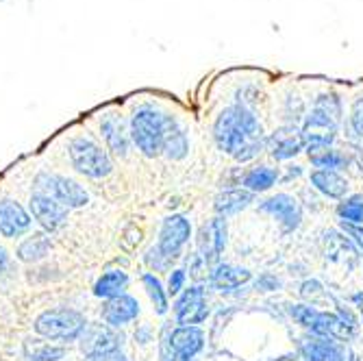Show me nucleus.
Segmentation results:
<instances>
[{"label": "nucleus", "instance_id": "5", "mask_svg": "<svg viewBox=\"0 0 363 361\" xmlns=\"http://www.w3.org/2000/svg\"><path fill=\"white\" fill-rule=\"evenodd\" d=\"M205 348V331L201 326H166L159 346L161 361H191Z\"/></svg>", "mask_w": 363, "mask_h": 361}, {"label": "nucleus", "instance_id": "39", "mask_svg": "<svg viewBox=\"0 0 363 361\" xmlns=\"http://www.w3.org/2000/svg\"><path fill=\"white\" fill-rule=\"evenodd\" d=\"M255 287H257V291H274V289L281 287V281H279L274 274L266 272V274H261V277L257 279Z\"/></svg>", "mask_w": 363, "mask_h": 361}, {"label": "nucleus", "instance_id": "20", "mask_svg": "<svg viewBox=\"0 0 363 361\" xmlns=\"http://www.w3.org/2000/svg\"><path fill=\"white\" fill-rule=\"evenodd\" d=\"M189 152V138L185 126L179 122L177 116L168 113V124H166V135H163V155L170 161H181Z\"/></svg>", "mask_w": 363, "mask_h": 361}, {"label": "nucleus", "instance_id": "7", "mask_svg": "<svg viewBox=\"0 0 363 361\" xmlns=\"http://www.w3.org/2000/svg\"><path fill=\"white\" fill-rule=\"evenodd\" d=\"M189 238H191V222L185 216L174 213V216H168L161 222L159 240L152 248L166 261L174 264V261L181 257L185 244L189 242Z\"/></svg>", "mask_w": 363, "mask_h": 361}, {"label": "nucleus", "instance_id": "36", "mask_svg": "<svg viewBox=\"0 0 363 361\" xmlns=\"http://www.w3.org/2000/svg\"><path fill=\"white\" fill-rule=\"evenodd\" d=\"M318 311L320 309H315V307H311V305H291L289 307V316L298 322V324H303V326H311V322L315 320V316H318Z\"/></svg>", "mask_w": 363, "mask_h": 361}, {"label": "nucleus", "instance_id": "25", "mask_svg": "<svg viewBox=\"0 0 363 361\" xmlns=\"http://www.w3.org/2000/svg\"><path fill=\"white\" fill-rule=\"evenodd\" d=\"M65 346L48 342L44 338H26L22 344V355L26 361H61L65 359Z\"/></svg>", "mask_w": 363, "mask_h": 361}, {"label": "nucleus", "instance_id": "27", "mask_svg": "<svg viewBox=\"0 0 363 361\" xmlns=\"http://www.w3.org/2000/svg\"><path fill=\"white\" fill-rule=\"evenodd\" d=\"M307 155H309V161L315 170H333V172H340V170H346V166L350 163V155L342 148H307Z\"/></svg>", "mask_w": 363, "mask_h": 361}, {"label": "nucleus", "instance_id": "4", "mask_svg": "<svg viewBox=\"0 0 363 361\" xmlns=\"http://www.w3.org/2000/svg\"><path fill=\"white\" fill-rule=\"evenodd\" d=\"M65 152H68L70 166L87 179L101 181L113 172V161L109 150L103 144H98L89 133H79L70 138Z\"/></svg>", "mask_w": 363, "mask_h": 361}, {"label": "nucleus", "instance_id": "26", "mask_svg": "<svg viewBox=\"0 0 363 361\" xmlns=\"http://www.w3.org/2000/svg\"><path fill=\"white\" fill-rule=\"evenodd\" d=\"M128 283H130V279L124 270H107L96 279L91 291H94L96 299L109 301V299L120 296V294H126Z\"/></svg>", "mask_w": 363, "mask_h": 361}, {"label": "nucleus", "instance_id": "19", "mask_svg": "<svg viewBox=\"0 0 363 361\" xmlns=\"http://www.w3.org/2000/svg\"><path fill=\"white\" fill-rule=\"evenodd\" d=\"M301 355L305 361H346V352L340 342L326 338H303L301 340Z\"/></svg>", "mask_w": 363, "mask_h": 361}, {"label": "nucleus", "instance_id": "33", "mask_svg": "<svg viewBox=\"0 0 363 361\" xmlns=\"http://www.w3.org/2000/svg\"><path fill=\"white\" fill-rule=\"evenodd\" d=\"M313 107H318V109L326 111L328 116H333L335 120L344 122V101H342V96L333 89L318 94L315 101H313Z\"/></svg>", "mask_w": 363, "mask_h": 361}, {"label": "nucleus", "instance_id": "23", "mask_svg": "<svg viewBox=\"0 0 363 361\" xmlns=\"http://www.w3.org/2000/svg\"><path fill=\"white\" fill-rule=\"evenodd\" d=\"M52 248V240L48 233L38 231V233H30L28 238H24L18 248H16V257L22 264H38V261L46 259L48 252Z\"/></svg>", "mask_w": 363, "mask_h": 361}, {"label": "nucleus", "instance_id": "30", "mask_svg": "<svg viewBox=\"0 0 363 361\" xmlns=\"http://www.w3.org/2000/svg\"><path fill=\"white\" fill-rule=\"evenodd\" d=\"M307 103L303 101V96L301 94H296V91H289L285 98H283V124H296V126H301L305 116H307Z\"/></svg>", "mask_w": 363, "mask_h": 361}, {"label": "nucleus", "instance_id": "6", "mask_svg": "<svg viewBox=\"0 0 363 361\" xmlns=\"http://www.w3.org/2000/svg\"><path fill=\"white\" fill-rule=\"evenodd\" d=\"M35 191L50 196V199H55L63 207H68L70 211L81 209L89 203V194L83 185L57 172H40L35 177Z\"/></svg>", "mask_w": 363, "mask_h": 361}, {"label": "nucleus", "instance_id": "38", "mask_svg": "<svg viewBox=\"0 0 363 361\" xmlns=\"http://www.w3.org/2000/svg\"><path fill=\"white\" fill-rule=\"evenodd\" d=\"M342 231L357 244L359 250H363V224H348V222H340Z\"/></svg>", "mask_w": 363, "mask_h": 361}, {"label": "nucleus", "instance_id": "3", "mask_svg": "<svg viewBox=\"0 0 363 361\" xmlns=\"http://www.w3.org/2000/svg\"><path fill=\"white\" fill-rule=\"evenodd\" d=\"M87 318L79 309L72 307H52L42 311L33 320V331L38 338H44L55 344H74L81 340L83 331L87 329Z\"/></svg>", "mask_w": 363, "mask_h": 361}, {"label": "nucleus", "instance_id": "16", "mask_svg": "<svg viewBox=\"0 0 363 361\" xmlns=\"http://www.w3.org/2000/svg\"><path fill=\"white\" fill-rule=\"evenodd\" d=\"M33 216L16 199H0V235L7 240L22 238L30 231Z\"/></svg>", "mask_w": 363, "mask_h": 361}, {"label": "nucleus", "instance_id": "1", "mask_svg": "<svg viewBox=\"0 0 363 361\" xmlns=\"http://www.w3.org/2000/svg\"><path fill=\"white\" fill-rule=\"evenodd\" d=\"M216 146L230 155L235 161L246 163L255 159L261 150H266V133L255 109L244 105H228L224 107L211 128Z\"/></svg>", "mask_w": 363, "mask_h": 361}, {"label": "nucleus", "instance_id": "43", "mask_svg": "<svg viewBox=\"0 0 363 361\" xmlns=\"http://www.w3.org/2000/svg\"><path fill=\"white\" fill-rule=\"evenodd\" d=\"M303 174V168L301 166H289V170H287V177H285V181H289V179H298Z\"/></svg>", "mask_w": 363, "mask_h": 361}, {"label": "nucleus", "instance_id": "2", "mask_svg": "<svg viewBox=\"0 0 363 361\" xmlns=\"http://www.w3.org/2000/svg\"><path fill=\"white\" fill-rule=\"evenodd\" d=\"M168 111L157 107L152 101H144L133 107L128 116V133L133 146L148 159L163 155V135H166Z\"/></svg>", "mask_w": 363, "mask_h": 361}, {"label": "nucleus", "instance_id": "37", "mask_svg": "<svg viewBox=\"0 0 363 361\" xmlns=\"http://www.w3.org/2000/svg\"><path fill=\"white\" fill-rule=\"evenodd\" d=\"M185 283H187V270H183V268L172 270L168 277V285H166L168 296H179V294L185 289Z\"/></svg>", "mask_w": 363, "mask_h": 361}, {"label": "nucleus", "instance_id": "41", "mask_svg": "<svg viewBox=\"0 0 363 361\" xmlns=\"http://www.w3.org/2000/svg\"><path fill=\"white\" fill-rule=\"evenodd\" d=\"M135 340H138L142 346H146V344L152 340V331H150V326H140V329L135 331Z\"/></svg>", "mask_w": 363, "mask_h": 361}, {"label": "nucleus", "instance_id": "11", "mask_svg": "<svg viewBox=\"0 0 363 361\" xmlns=\"http://www.w3.org/2000/svg\"><path fill=\"white\" fill-rule=\"evenodd\" d=\"M98 130H101V138L107 146V150H111L118 157H128L130 152V133H128V120H124V116L118 109H107L101 120H98Z\"/></svg>", "mask_w": 363, "mask_h": 361}, {"label": "nucleus", "instance_id": "9", "mask_svg": "<svg viewBox=\"0 0 363 361\" xmlns=\"http://www.w3.org/2000/svg\"><path fill=\"white\" fill-rule=\"evenodd\" d=\"M174 320L179 326H198L209 318V303L207 291L203 285H189L185 287L174 303Z\"/></svg>", "mask_w": 363, "mask_h": 361}, {"label": "nucleus", "instance_id": "8", "mask_svg": "<svg viewBox=\"0 0 363 361\" xmlns=\"http://www.w3.org/2000/svg\"><path fill=\"white\" fill-rule=\"evenodd\" d=\"M340 120L318 107H311L301 124V133L305 138L307 148H331L340 135Z\"/></svg>", "mask_w": 363, "mask_h": 361}, {"label": "nucleus", "instance_id": "32", "mask_svg": "<svg viewBox=\"0 0 363 361\" xmlns=\"http://www.w3.org/2000/svg\"><path fill=\"white\" fill-rule=\"evenodd\" d=\"M340 222L363 224V194H352L337 205Z\"/></svg>", "mask_w": 363, "mask_h": 361}, {"label": "nucleus", "instance_id": "14", "mask_svg": "<svg viewBox=\"0 0 363 361\" xmlns=\"http://www.w3.org/2000/svg\"><path fill=\"white\" fill-rule=\"evenodd\" d=\"M307 148L301 126L296 124H281L266 138V150L274 161H289L296 155H301Z\"/></svg>", "mask_w": 363, "mask_h": 361}, {"label": "nucleus", "instance_id": "35", "mask_svg": "<svg viewBox=\"0 0 363 361\" xmlns=\"http://www.w3.org/2000/svg\"><path fill=\"white\" fill-rule=\"evenodd\" d=\"M301 299L313 305V303L326 299V289L318 279H307V281L301 283Z\"/></svg>", "mask_w": 363, "mask_h": 361}, {"label": "nucleus", "instance_id": "18", "mask_svg": "<svg viewBox=\"0 0 363 361\" xmlns=\"http://www.w3.org/2000/svg\"><path fill=\"white\" fill-rule=\"evenodd\" d=\"M311 335L326 338V340H335V342H352L359 333V329L344 322L337 313L331 311H318L315 320L309 326Z\"/></svg>", "mask_w": 363, "mask_h": 361}, {"label": "nucleus", "instance_id": "17", "mask_svg": "<svg viewBox=\"0 0 363 361\" xmlns=\"http://www.w3.org/2000/svg\"><path fill=\"white\" fill-rule=\"evenodd\" d=\"M140 301L130 294H120L116 299H109L103 303L101 318L105 324H109L111 329H124L126 324L135 322L140 318Z\"/></svg>", "mask_w": 363, "mask_h": 361}, {"label": "nucleus", "instance_id": "10", "mask_svg": "<svg viewBox=\"0 0 363 361\" xmlns=\"http://www.w3.org/2000/svg\"><path fill=\"white\" fill-rule=\"evenodd\" d=\"M124 342L126 338L120 329H111L105 322H89L79 340V346L85 357H94L111 350H122Z\"/></svg>", "mask_w": 363, "mask_h": 361}, {"label": "nucleus", "instance_id": "12", "mask_svg": "<svg viewBox=\"0 0 363 361\" xmlns=\"http://www.w3.org/2000/svg\"><path fill=\"white\" fill-rule=\"evenodd\" d=\"M28 213L42 226V231L50 235L68 222L70 209L63 207L61 203H57L55 199H50V196L42 191H33L28 199Z\"/></svg>", "mask_w": 363, "mask_h": 361}, {"label": "nucleus", "instance_id": "13", "mask_svg": "<svg viewBox=\"0 0 363 361\" xmlns=\"http://www.w3.org/2000/svg\"><path fill=\"white\" fill-rule=\"evenodd\" d=\"M226 238H228V224L226 218H211L207 224L201 226L198 231L196 244H198V255L205 259L207 266H218L220 257L226 248Z\"/></svg>", "mask_w": 363, "mask_h": 361}, {"label": "nucleus", "instance_id": "29", "mask_svg": "<svg viewBox=\"0 0 363 361\" xmlns=\"http://www.w3.org/2000/svg\"><path fill=\"white\" fill-rule=\"evenodd\" d=\"M142 285L148 294V299L152 303V309L159 316H166L170 309V296H168V289L163 287V283L159 281V277L155 272H144L142 274Z\"/></svg>", "mask_w": 363, "mask_h": 361}, {"label": "nucleus", "instance_id": "34", "mask_svg": "<svg viewBox=\"0 0 363 361\" xmlns=\"http://www.w3.org/2000/svg\"><path fill=\"white\" fill-rule=\"evenodd\" d=\"M324 246H326V257L331 261H337L340 255H352V248H350V240L331 231L324 235Z\"/></svg>", "mask_w": 363, "mask_h": 361}, {"label": "nucleus", "instance_id": "22", "mask_svg": "<svg viewBox=\"0 0 363 361\" xmlns=\"http://www.w3.org/2000/svg\"><path fill=\"white\" fill-rule=\"evenodd\" d=\"M252 279V272L248 268H240L233 264H218L209 272V283L216 289H235L246 285Z\"/></svg>", "mask_w": 363, "mask_h": 361}, {"label": "nucleus", "instance_id": "44", "mask_svg": "<svg viewBox=\"0 0 363 361\" xmlns=\"http://www.w3.org/2000/svg\"><path fill=\"white\" fill-rule=\"evenodd\" d=\"M7 266H9V255L5 252V248H3V246H0V270L7 268Z\"/></svg>", "mask_w": 363, "mask_h": 361}, {"label": "nucleus", "instance_id": "15", "mask_svg": "<svg viewBox=\"0 0 363 361\" xmlns=\"http://www.w3.org/2000/svg\"><path fill=\"white\" fill-rule=\"evenodd\" d=\"M259 209L263 213L272 216L279 224H281V231L283 233H291L296 228L301 226L303 222V205L298 199H294L289 194H277L272 199L263 201L259 205Z\"/></svg>", "mask_w": 363, "mask_h": 361}, {"label": "nucleus", "instance_id": "40", "mask_svg": "<svg viewBox=\"0 0 363 361\" xmlns=\"http://www.w3.org/2000/svg\"><path fill=\"white\" fill-rule=\"evenodd\" d=\"M85 361H128V357L122 350H111V352H103V355L85 357Z\"/></svg>", "mask_w": 363, "mask_h": 361}, {"label": "nucleus", "instance_id": "21", "mask_svg": "<svg viewBox=\"0 0 363 361\" xmlns=\"http://www.w3.org/2000/svg\"><path fill=\"white\" fill-rule=\"evenodd\" d=\"M309 181H311L313 189L324 194L326 199L344 201L348 196V191H350L348 181L340 172H333V170H313L309 174Z\"/></svg>", "mask_w": 363, "mask_h": 361}, {"label": "nucleus", "instance_id": "24", "mask_svg": "<svg viewBox=\"0 0 363 361\" xmlns=\"http://www.w3.org/2000/svg\"><path fill=\"white\" fill-rule=\"evenodd\" d=\"M255 199V194L242 189V187H233V189H224L216 196V203H213V209L220 218H226V216H235L240 211H244Z\"/></svg>", "mask_w": 363, "mask_h": 361}, {"label": "nucleus", "instance_id": "42", "mask_svg": "<svg viewBox=\"0 0 363 361\" xmlns=\"http://www.w3.org/2000/svg\"><path fill=\"white\" fill-rule=\"evenodd\" d=\"M350 301L354 303V307L359 309V316H361V320H363V289H361V291H357Z\"/></svg>", "mask_w": 363, "mask_h": 361}, {"label": "nucleus", "instance_id": "28", "mask_svg": "<svg viewBox=\"0 0 363 361\" xmlns=\"http://www.w3.org/2000/svg\"><path fill=\"white\" fill-rule=\"evenodd\" d=\"M277 181H279V168L257 166L242 174V189H246L250 194H263V191L272 189Z\"/></svg>", "mask_w": 363, "mask_h": 361}, {"label": "nucleus", "instance_id": "31", "mask_svg": "<svg viewBox=\"0 0 363 361\" xmlns=\"http://www.w3.org/2000/svg\"><path fill=\"white\" fill-rule=\"evenodd\" d=\"M346 133L352 142L363 144V94H359L350 103L348 118H346Z\"/></svg>", "mask_w": 363, "mask_h": 361}]
</instances>
